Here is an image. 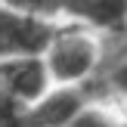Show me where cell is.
<instances>
[{"label": "cell", "instance_id": "cell-7", "mask_svg": "<svg viewBox=\"0 0 127 127\" xmlns=\"http://www.w3.org/2000/svg\"><path fill=\"white\" fill-rule=\"evenodd\" d=\"M71 127H127L121 121H112V118L99 115V112H81V118L74 121Z\"/></svg>", "mask_w": 127, "mask_h": 127}, {"label": "cell", "instance_id": "cell-2", "mask_svg": "<svg viewBox=\"0 0 127 127\" xmlns=\"http://www.w3.org/2000/svg\"><path fill=\"white\" fill-rule=\"evenodd\" d=\"M53 43V28L40 16L19 9H0V59L37 56Z\"/></svg>", "mask_w": 127, "mask_h": 127}, {"label": "cell", "instance_id": "cell-3", "mask_svg": "<svg viewBox=\"0 0 127 127\" xmlns=\"http://www.w3.org/2000/svg\"><path fill=\"white\" fill-rule=\"evenodd\" d=\"M47 71L50 68L37 56L0 59V93L28 105L31 99L43 96V90H47Z\"/></svg>", "mask_w": 127, "mask_h": 127}, {"label": "cell", "instance_id": "cell-6", "mask_svg": "<svg viewBox=\"0 0 127 127\" xmlns=\"http://www.w3.org/2000/svg\"><path fill=\"white\" fill-rule=\"evenodd\" d=\"M99 78L109 93L127 99V34H115V47L99 59Z\"/></svg>", "mask_w": 127, "mask_h": 127}, {"label": "cell", "instance_id": "cell-1", "mask_svg": "<svg viewBox=\"0 0 127 127\" xmlns=\"http://www.w3.org/2000/svg\"><path fill=\"white\" fill-rule=\"evenodd\" d=\"M47 50H50L47 68L62 84L84 81L87 74H93L99 68V59H102V50H99L96 40L87 37L84 31H68V34H62V37H53V43H50Z\"/></svg>", "mask_w": 127, "mask_h": 127}, {"label": "cell", "instance_id": "cell-4", "mask_svg": "<svg viewBox=\"0 0 127 127\" xmlns=\"http://www.w3.org/2000/svg\"><path fill=\"white\" fill-rule=\"evenodd\" d=\"M84 112V102L74 90L47 93L34 109L25 112L22 127H71Z\"/></svg>", "mask_w": 127, "mask_h": 127}, {"label": "cell", "instance_id": "cell-5", "mask_svg": "<svg viewBox=\"0 0 127 127\" xmlns=\"http://www.w3.org/2000/svg\"><path fill=\"white\" fill-rule=\"evenodd\" d=\"M62 9L109 34H124L127 28V0H62Z\"/></svg>", "mask_w": 127, "mask_h": 127}]
</instances>
